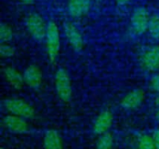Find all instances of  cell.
<instances>
[{"label": "cell", "instance_id": "7", "mask_svg": "<svg viewBox=\"0 0 159 149\" xmlns=\"http://www.w3.org/2000/svg\"><path fill=\"white\" fill-rule=\"evenodd\" d=\"M141 67L147 72L159 70V45L147 49L140 58Z\"/></svg>", "mask_w": 159, "mask_h": 149}, {"label": "cell", "instance_id": "3", "mask_svg": "<svg viewBox=\"0 0 159 149\" xmlns=\"http://www.w3.org/2000/svg\"><path fill=\"white\" fill-rule=\"evenodd\" d=\"M48 23L45 22L43 17L35 12L30 13L25 20V27L32 37L36 43H42L45 41Z\"/></svg>", "mask_w": 159, "mask_h": 149}, {"label": "cell", "instance_id": "6", "mask_svg": "<svg viewBox=\"0 0 159 149\" xmlns=\"http://www.w3.org/2000/svg\"><path fill=\"white\" fill-rule=\"evenodd\" d=\"M63 31H64L65 37L71 48L76 52L81 51L84 49L85 42H84L83 35L78 30V28L71 21H64Z\"/></svg>", "mask_w": 159, "mask_h": 149}, {"label": "cell", "instance_id": "17", "mask_svg": "<svg viewBox=\"0 0 159 149\" xmlns=\"http://www.w3.org/2000/svg\"><path fill=\"white\" fill-rule=\"evenodd\" d=\"M138 149H157L153 136L148 134H141L138 137Z\"/></svg>", "mask_w": 159, "mask_h": 149}, {"label": "cell", "instance_id": "15", "mask_svg": "<svg viewBox=\"0 0 159 149\" xmlns=\"http://www.w3.org/2000/svg\"><path fill=\"white\" fill-rule=\"evenodd\" d=\"M113 147L114 136L110 132L98 136L96 142V149H113Z\"/></svg>", "mask_w": 159, "mask_h": 149}, {"label": "cell", "instance_id": "24", "mask_svg": "<svg viewBox=\"0 0 159 149\" xmlns=\"http://www.w3.org/2000/svg\"><path fill=\"white\" fill-rule=\"evenodd\" d=\"M156 105H157V106H159V93H157V96L156 97Z\"/></svg>", "mask_w": 159, "mask_h": 149}, {"label": "cell", "instance_id": "20", "mask_svg": "<svg viewBox=\"0 0 159 149\" xmlns=\"http://www.w3.org/2000/svg\"><path fill=\"white\" fill-rule=\"evenodd\" d=\"M150 88L153 91L159 93V73L153 75L149 81Z\"/></svg>", "mask_w": 159, "mask_h": 149}, {"label": "cell", "instance_id": "23", "mask_svg": "<svg viewBox=\"0 0 159 149\" xmlns=\"http://www.w3.org/2000/svg\"><path fill=\"white\" fill-rule=\"evenodd\" d=\"M20 3L24 4V5H32L33 3H34L35 0H20Z\"/></svg>", "mask_w": 159, "mask_h": 149}, {"label": "cell", "instance_id": "9", "mask_svg": "<svg viewBox=\"0 0 159 149\" xmlns=\"http://www.w3.org/2000/svg\"><path fill=\"white\" fill-rule=\"evenodd\" d=\"M114 116L109 109L102 110L95 119L92 126V132L95 135L100 136L109 132L113 125Z\"/></svg>", "mask_w": 159, "mask_h": 149}, {"label": "cell", "instance_id": "8", "mask_svg": "<svg viewBox=\"0 0 159 149\" xmlns=\"http://www.w3.org/2000/svg\"><path fill=\"white\" fill-rule=\"evenodd\" d=\"M3 127L9 133L15 134H22L29 131V125L26 119L7 114L2 119Z\"/></svg>", "mask_w": 159, "mask_h": 149}, {"label": "cell", "instance_id": "18", "mask_svg": "<svg viewBox=\"0 0 159 149\" xmlns=\"http://www.w3.org/2000/svg\"><path fill=\"white\" fill-rule=\"evenodd\" d=\"M13 37V32L11 27L6 23L2 22L0 24V40L1 43H8Z\"/></svg>", "mask_w": 159, "mask_h": 149}, {"label": "cell", "instance_id": "11", "mask_svg": "<svg viewBox=\"0 0 159 149\" xmlns=\"http://www.w3.org/2000/svg\"><path fill=\"white\" fill-rule=\"evenodd\" d=\"M22 76L25 85L31 89L36 90L43 83V73L37 65L31 64L27 66L23 71Z\"/></svg>", "mask_w": 159, "mask_h": 149}, {"label": "cell", "instance_id": "22", "mask_svg": "<svg viewBox=\"0 0 159 149\" xmlns=\"http://www.w3.org/2000/svg\"><path fill=\"white\" fill-rule=\"evenodd\" d=\"M116 1L117 5H119V6H125L131 2V0H116Z\"/></svg>", "mask_w": 159, "mask_h": 149}, {"label": "cell", "instance_id": "25", "mask_svg": "<svg viewBox=\"0 0 159 149\" xmlns=\"http://www.w3.org/2000/svg\"><path fill=\"white\" fill-rule=\"evenodd\" d=\"M156 118H157V120L159 122V109L157 111V114H156Z\"/></svg>", "mask_w": 159, "mask_h": 149}, {"label": "cell", "instance_id": "19", "mask_svg": "<svg viewBox=\"0 0 159 149\" xmlns=\"http://www.w3.org/2000/svg\"><path fill=\"white\" fill-rule=\"evenodd\" d=\"M0 55L2 58H11L15 55V49L8 43H1Z\"/></svg>", "mask_w": 159, "mask_h": 149}, {"label": "cell", "instance_id": "5", "mask_svg": "<svg viewBox=\"0 0 159 149\" xmlns=\"http://www.w3.org/2000/svg\"><path fill=\"white\" fill-rule=\"evenodd\" d=\"M151 15L143 7L135 8L130 17V26L132 32L137 35H142L148 31Z\"/></svg>", "mask_w": 159, "mask_h": 149}, {"label": "cell", "instance_id": "14", "mask_svg": "<svg viewBox=\"0 0 159 149\" xmlns=\"http://www.w3.org/2000/svg\"><path fill=\"white\" fill-rule=\"evenodd\" d=\"M44 149H63L61 135L55 130H48L43 138Z\"/></svg>", "mask_w": 159, "mask_h": 149}, {"label": "cell", "instance_id": "10", "mask_svg": "<svg viewBox=\"0 0 159 149\" xmlns=\"http://www.w3.org/2000/svg\"><path fill=\"white\" fill-rule=\"evenodd\" d=\"M145 91L142 89H136L126 94L120 101V106L125 110H133L138 108L145 100Z\"/></svg>", "mask_w": 159, "mask_h": 149}, {"label": "cell", "instance_id": "27", "mask_svg": "<svg viewBox=\"0 0 159 149\" xmlns=\"http://www.w3.org/2000/svg\"><path fill=\"white\" fill-rule=\"evenodd\" d=\"M135 149H138V148H135Z\"/></svg>", "mask_w": 159, "mask_h": 149}, {"label": "cell", "instance_id": "1", "mask_svg": "<svg viewBox=\"0 0 159 149\" xmlns=\"http://www.w3.org/2000/svg\"><path fill=\"white\" fill-rule=\"evenodd\" d=\"M45 48L49 62L54 63L57 61L61 49L60 30L54 21H49L48 22L45 37Z\"/></svg>", "mask_w": 159, "mask_h": 149}, {"label": "cell", "instance_id": "2", "mask_svg": "<svg viewBox=\"0 0 159 149\" xmlns=\"http://www.w3.org/2000/svg\"><path fill=\"white\" fill-rule=\"evenodd\" d=\"M3 108L10 115L18 116L23 119H32L35 115L34 108L20 98H7L2 102Z\"/></svg>", "mask_w": 159, "mask_h": 149}, {"label": "cell", "instance_id": "16", "mask_svg": "<svg viewBox=\"0 0 159 149\" xmlns=\"http://www.w3.org/2000/svg\"><path fill=\"white\" fill-rule=\"evenodd\" d=\"M149 35L155 39L159 40V15L158 14H153L151 15L150 21H149V27L148 31Z\"/></svg>", "mask_w": 159, "mask_h": 149}, {"label": "cell", "instance_id": "21", "mask_svg": "<svg viewBox=\"0 0 159 149\" xmlns=\"http://www.w3.org/2000/svg\"><path fill=\"white\" fill-rule=\"evenodd\" d=\"M153 139H154V142H155V145H156V147L157 149H159V128L157 129L154 133H153Z\"/></svg>", "mask_w": 159, "mask_h": 149}, {"label": "cell", "instance_id": "4", "mask_svg": "<svg viewBox=\"0 0 159 149\" xmlns=\"http://www.w3.org/2000/svg\"><path fill=\"white\" fill-rule=\"evenodd\" d=\"M55 90L58 97L64 103H69L73 97V88L70 76L64 68H59L54 76Z\"/></svg>", "mask_w": 159, "mask_h": 149}, {"label": "cell", "instance_id": "12", "mask_svg": "<svg viewBox=\"0 0 159 149\" xmlns=\"http://www.w3.org/2000/svg\"><path fill=\"white\" fill-rule=\"evenodd\" d=\"M2 73L7 80V82L15 90H21L25 85L23 80V76L20 74L19 70L14 68L13 66H4L2 68Z\"/></svg>", "mask_w": 159, "mask_h": 149}, {"label": "cell", "instance_id": "26", "mask_svg": "<svg viewBox=\"0 0 159 149\" xmlns=\"http://www.w3.org/2000/svg\"><path fill=\"white\" fill-rule=\"evenodd\" d=\"M0 149H6V148H5L4 147H1V148H0Z\"/></svg>", "mask_w": 159, "mask_h": 149}, {"label": "cell", "instance_id": "13", "mask_svg": "<svg viewBox=\"0 0 159 149\" xmlns=\"http://www.w3.org/2000/svg\"><path fill=\"white\" fill-rule=\"evenodd\" d=\"M91 0H68V13L73 18H80L86 15L90 7Z\"/></svg>", "mask_w": 159, "mask_h": 149}]
</instances>
